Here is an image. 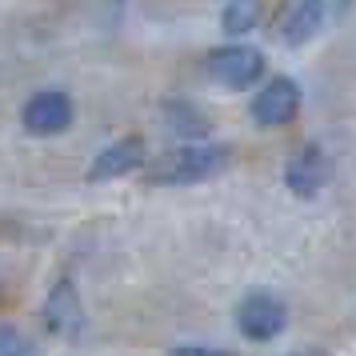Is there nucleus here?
Masks as SVG:
<instances>
[{"mask_svg": "<svg viewBox=\"0 0 356 356\" xmlns=\"http://www.w3.org/2000/svg\"><path fill=\"white\" fill-rule=\"evenodd\" d=\"M292 356H324V353H292Z\"/></svg>", "mask_w": 356, "mask_h": 356, "instance_id": "ddd939ff", "label": "nucleus"}, {"mask_svg": "<svg viewBox=\"0 0 356 356\" xmlns=\"http://www.w3.org/2000/svg\"><path fill=\"white\" fill-rule=\"evenodd\" d=\"M228 164V148L220 145H184L177 152H168L148 168L152 184H200V180L225 172Z\"/></svg>", "mask_w": 356, "mask_h": 356, "instance_id": "f257e3e1", "label": "nucleus"}, {"mask_svg": "<svg viewBox=\"0 0 356 356\" xmlns=\"http://www.w3.org/2000/svg\"><path fill=\"white\" fill-rule=\"evenodd\" d=\"M145 164V140L140 136H124V140H116L100 152L92 168H88V180H116L132 172V168H140Z\"/></svg>", "mask_w": 356, "mask_h": 356, "instance_id": "0eeeda50", "label": "nucleus"}, {"mask_svg": "<svg viewBox=\"0 0 356 356\" xmlns=\"http://www.w3.org/2000/svg\"><path fill=\"white\" fill-rule=\"evenodd\" d=\"M257 20H260V0H228L220 24H225V33L244 36L257 29Z\"/></svg>", "mask_w": 356, "mask_h": 356, "instance_id": "9d476101", "label": "nucleus"}, {"mask_svg": "<svg viewBox=\"0 0 356 356\" xmlns=\"http://www.w3.org/2000/svg\"><path fill=\"white\" fill-rule=\"evenodd\" d=\"M168 116H172V129H177L180 136H204V132H209V120L196 113V108H188V104H172Z\"/></svg>", "mask_w": 356, "mask_h": 356, "instance_id": "9b49d317", "label": "nucleus"}, {"mask_svg": "<svg viewBox=\"0 0 356 356\" xmlns=\"http://www.w3.org/2000/svg\"><path fill=\"white\" fill-rule=\"evenodd\" d=\"M172 356H232L225 348H172Z\"/></svg>", "mask_w": 356, "mask_h": 356, "instance_id": "f8f14e48", "label": "nucleus"}, {"mask_svg": "<svg viewBox=\"0 0 356 356\" xmlns=\"http://www.w3.org/2000/svg\"><path fill=\"white\" fill-rule=\"evenodd\" d=\"M44 316H49V324L56 332H65V337H76V332H81V305H76V292H72L68 280L52 289L49 305H44Z\"/></svg>", "mask_w": 356, "mask_h": 356, "instance_id": "1a4fd4ad", "label": "nucleus"}, {"mask_svg": "<svg viewBox=\"0 0 356 356\" xmlns=\"http://www.w3.org/2000/svg\"><path fill=\"white\" fill-rule=\"evenodd\" d=\"M321 24H324V0H296L292 13L284 17L280 36H284L289 49H300L305 40H312V36L321 33Z\"/></svg>", "mask_w": 356, "mask_h": 356, "instance_id": "6e6552de", "label": "nucleus"}, {"mask_svg": "<svg viewBox=\"0 0 356 356\" xmlns=\"http://www.w3.org/2000/svg\"><path fill=\"white\" fill-rule=\"evenodd\" d=\"M72 124V100L65 92H36L29 104H24V129L36 132V136H56V132H65Z\"/></svg>", "mask_w": 356, "mask_h": 356, "instance_id": "423d86ee", "label": "nucleus"}, {"mask_svg": "<svg viewBox=\"0 0 356 356\" xmlns=\"http://www.w3.org/2000/svg\"><path fill=\"white\" fill-rule=\"evenodd\" d=\"M328 180H332V161L321 145H305L284 168V184L296 196H316Z\"/></svg>", "mask_w": 356, "mask_h": 356, "instance_id": "39448f33", "label": "nucleus"}, {"mask_svg": "<svg viewBox=\"0 0 356 356\" xmlns=\"http://www.w3.org/2000/svg\"><path fill=\"white\" fill-rule=\"evenodd\" d=\"M284 321H289V308L280 305L273 292H248L241 305H236V328L248 340H257V344L280 337Z\"/></svg>", "mask_w": 356, "mask_h": 356, "instance_id": "f03ea898", "label": "nucleus"}, {"mask_svg": "<svg viewBox=\"0 0 356 356\" xmlns=\"http://www.w3.org/2000/svg\"><path fill=\"white\" fill-rule=\"evenodd\" d=\"M209 76L220 81L225 88H248L264 76V56L248 44H228L209 56Z\"/></svg>", "mask_w": 356, "mask_h": 356, "instance_id": "7ed1b4c3", "label": "nucleus"}, {"mask_svg": "<svg viewBox=\"0 0 356 356\" xmlns=\"http://www.w3.org/2000/svg\"><path fill=\"white\" fill-rule=\"evenodd\" d=\"M296 108H300V88H296V81L276 76L252 100V120L264 124V129H276V124H289L292 116H296Z\"/></svg>", "mask_w": 356, "mask_h": 356, "instance_id": "20e7f679", "label": "nucleus"}]
</instances>
